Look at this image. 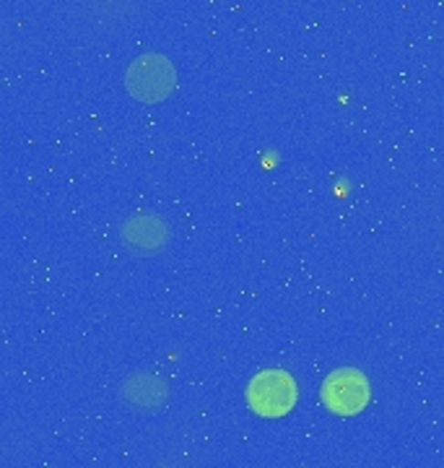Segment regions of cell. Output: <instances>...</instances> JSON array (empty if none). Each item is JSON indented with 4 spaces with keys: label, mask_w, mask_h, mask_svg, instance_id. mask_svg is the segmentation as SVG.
Returning a JSON list of instances; mask_svg holds the SVG:
<instances>
[{
    "label": "cell",
    "mask_w": 444,
    "mask_h": 468,
    "mask_svg": "<svg viewBox=\"0 0 444 468\" xmlns=\"http://www.w3.org/2000/svg\"><path fill=\"white\" fill-rule=\"evenodd\" d=\"M125 89L141 104H162L177 89V68L159 52L138 55L125 70Z\"/></svg>",
    "instance_id": "1"
},
{
    "label": "cell",
    "mask_w": 444,
    "mask_h": 468,
    "mask_svg": "<svg viewBox=\"0 0 444 468\" xmlns=\"http://www.w3.org/2000/svg\"><path fill=\"white\" fill-rule=\"evenodd\" d=\"M299 385L283 369H263L247 385V406L263 419L286 417L296 406Z\"/></svg>",
    "instance_id": "2"
},
{
    "label": "cell",
    "mask_w": 444,
    "mask_h": 468,
    "mask_svg": "<svg viewBox=\"0 0 444 468\" xmlns=\"http://www.w3.org/2000/svg\"><path fill=\"white\" fill-rule=\"evenodd\" d=\"M322 403L335 417H356L369 403V383L359 369H335L322 383Z\"/></svg>",
    "instance_id": "3"
},
{
    "label": "cell",
    "mask_w": 444,
    "mask_h": 468,
    "mask_svg": "<svg viewBox=\"0 0 444 468\" xmlns=\"http://www.w3.org/2000/svg\"><path fill=\"white\" fill-rule=\"evenodd\" d=\"M120 239H122L125 250L132 252V255H156L169 245L172 227L156 214L138 211V214H132L122 221Z\"/></svg>",
    "instance_id": "4"
},
{
    "label": "cell",
    "mask_w": 444,
    "mask_h": 468,
    "mask_svg": "<svg viewBox=\"0 0 444 468\" xmlns=\"http://www.w3.org/2000/svg\"><path fill=\"white\" fill-rule=\"evenodd\" d=\"M70 3L76 8L79 21L104 32L131 27L143 11V0H70Z\"/></svg>",
    "instance_id": "5"
},
{
    "label": "cell",
    "mask_w": 444,
    "mask_h": 468,
    "mask_svg": "<svg viewBox=\"0 0 444 468\" xmlns=\"http://www.w3.org/2000/svg\"><path fill=\"white\" fill-rule=\"evenodd\" d=\"M120 399L125 406H131L132 411L156 414L169 401V385L153 372H132L131 378H125V383L120 385Z\"/></svg>",
    "instance_id": "6"
}]
</instances>
